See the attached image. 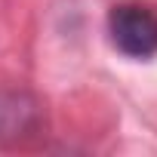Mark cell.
Wrapping results in <instances>:
<instances>
[{"label":"cell","instance_id":"1","mask_svg":"<svg viewBox=\"0 0 157 157\" xmlns=\"http://www.w3.org/2000/svg\"><path fill=\"white\" fill-rule=\"evenodd\" d=\"M108 40L126 59H154L157 56V10L148 3H139V0L111 6Z\"/></svg>","mask_w":157,"mask_h":157},{"label":"cell","instance_id":"2","mask_svg":"<svg viewBox=\"0 0 157 157\" xmlns=\"http://www.w3.org/2000/svg\"><path fill=\"white\" fill-rule=\"evenodd\" d=\"M46 129L43 102L22 86H0V148H25Z\"/></svg>","mask_w":157,"mask_h":157}]
</instances>
